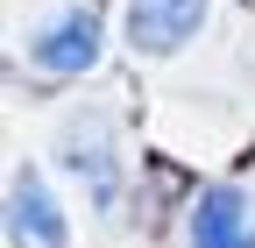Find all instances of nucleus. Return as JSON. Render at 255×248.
I'll list each match as a JSON object with an SVG mask.
<instances>
[{
    "label": "nucleus",
    "instance_id": "obj_2",
    "mask_svg": "<svg viewBox=\"0 0 255 248\" xmlns=\"http://www.w3.org/2000/svg\"><path fill=\"white\" fill-rule=\"evenodd\" d=\"M28 57H36V71H57V78H71V71H92L100 64V21H92V7H71V14H57L36 43H28Z\"/></svg>",
    "mask_w": 255,
    "mask_h": 248
},
{
    "label": "nucleus",
    "instance_id": "obj_3",
    "mask_svg": "<svg viewBox=\"0 0 255 248\" xmlns=\"http://www.w3.org/2000/svg\"><path fill=\"white\" fill-rule=\"evenodd\" d=\"M7 227H14L21 248H64V241H71L57 199H50V184L36 170H14V184H7Z\"/></svg>",
    "mask_w": 255,
    "mask_h": 248
},
{
    "label": "nucleus",
    "instance_id": "obj_1",
    "mask_svg": "<svg viewBox=\"0 0 255 248\" xmlns=\"http://www.w3.org/2000/svg\"><path fill=\"white\" fill-rule=\"evenodd\" d=\"M191 248H255V199L241 184H213L191 199Z\"/></svg>",
    "mask_w": 255,
    "mask_h": 248
},
{
    "label": "nucleus",
    "instance_id": "obj_4",
    "mask_svg": "<svg viewBox=\"0 0 255 248\" xmlns=\"http://www.w3.org/2000/svg\"><path fill=\"white\" fill-rule=\"evenodd\" d=\"M206 21V0H128V43L135 50H177Z\"/></svg>",
    "mask_w": 255,
    "mask_h": 248
},
{
    "label": "nucleus",
    "instance_id": "obj_5",
    "mask_svg": "<svg viewBox=\"0 0 255 248\" xmlns=\"http://www.w3.org/2000/svg\"><path fill=\"white\" fill-rule=\"evenodd\" d=\"M64 163L92 184V199H100V206H114V149H107V121H92V128H71V135H64Z\"/></svg>",
    "mask_w": 255,
    "mask_h": 248
}]
</instances>
